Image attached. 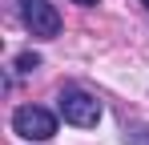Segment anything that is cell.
<instances>
[{
  "instance_id": "cell-1",
  "label": "cell",
  "mask_w": 149,
  "mask_h": 145,
  "mask_svg": "<svg viewBox=\"0 0 149 145\" xmlns=\"http://www.w3.org/2000/svg\"><path fill=\"white\" fill-rule=\"evenodd\" d=\"M12 133L24 137V141H49L56 133V117L49 109H40V105H20L12 113Z\"/></svg>"
},
{
  "instance_id": "cell-2",
  "label": "cell",
  "mask_w": 149,
  "mask_h": 145,
  "mask_svg": "<svg viewBox=\"0 0 149 145\" xmlns=\"http://www.w3.org/2000/svg\"><path fill=\"white\" fill-rule=\"evenodd\" d=\"M56 109H61V117L69 121V125H81V129H93L101 121V105L89 93H81V89H65V93L56 97Z\"/></svg>"
},
{
  "instance_id": "cell-3",
  "label": "cell",
  "mask_w": 149,
  "mask_h": 145,
  "mask_svg": "<svg viewBox=\"0 0 149 145\" xmlns=\"http://www.w3.org/2000/svg\"><path fill=\"white\" fill-rule=\"evenodd\" d=\"M20 20L32 36H45V40H52L61 32V12L49 0H20Z\"/></svg>"
},
{
  "instance_id": "cell-4",
  "label": "cell",
  "mask_w": 149,
  "mask_h": 145,
  "mask_svg": "<svg viewBox=\"0 0 149 145\" xmlns=\"http://www.w3.org/2000/svg\"><path fill=\"white\" fill-rule=\"evenodd\" d=\"M36 65H40V56H36V52H20V56H16V69H20V72H32Z\"/></svg>"
},
{
  "instance_id": "cell-5",
  "label": "cell",
  "mask_w": 149,
  "mask_h": 145,
  "mask_svg": "<svg viewBox=\"0 0 149 145\" xmlns=\"http://www.w3.org/2000/svg\"><path fill=\"white\" fill-rule=\"evenodd\" d=\"M73 4H97V0H73Z\"/></svg>"
},
{
  "instance_id": "cell-6",
  "label": "cell",
  "mask_w": 149,
  "mask_h": 145,
  "mask_svg": "<svg viewBox=\"0 0 149 145\" xmlns=\"http://www.w3.org/2000/svg\"><path fill=\"white\" fill-rule=\"evenodd\" d=\"M141 4H145V8H149V0H141Z\"/></svg>"
}]
</instances>
